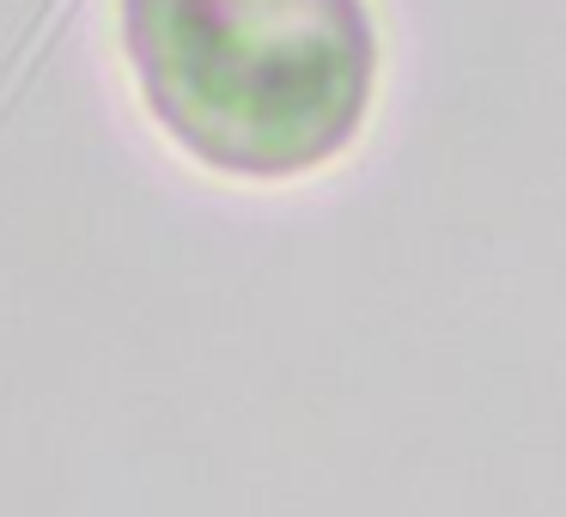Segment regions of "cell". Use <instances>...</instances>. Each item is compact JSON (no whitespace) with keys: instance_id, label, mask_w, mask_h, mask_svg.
Returning <instances> with one entry per match:
<instances>
[{"instance_id":"6da1fadb","label":"cell","mask_w":566,"mask_h":517,"mask_svg":"<svg viewBox=\"0 0 566 517\" xmlns=\"http://www.w3.org/2000/svg\"><path fill=\"white\" fill-rule=\"evenodd\" d=\"M147 116L232 183H298L359 140L378 98L371 0H116Z\"/></svg>"}]
</instances>
